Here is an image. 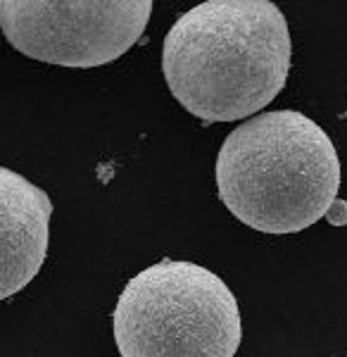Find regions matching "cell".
I'll use <instances>...</instances> for the list:
<instances>
[{
	"mask_svg": "<svg viewBox=\"0 0 347 357\" xmlns=\"http://www.w3.org/2000/svg\"><path fill=\"white\" fill-rule=\"evenodd\" d=\"M153 0H0V26L15 50L57 67L114 62L143 36Z\"/></svg>",
	"mask_w": 347,
	"mask_h": 357,
	"instance_id": "obj_4",
	"label": "cell"
},
{
	"mask_svg": "<svg viewBox=\"0 0 347 357\" xmlns=\"http://www.w3.org/2000/svg\"><path fill=\"white\" fill-rule=\"evenodd\" d=\"M340 176L333 141L298 110L247 119L226 136L217 158L222 203L262 234H298L328 217Z\"/></svg>",
	"mask_w": 347,
	"mask_h": 357,
	"instance_id": "obj_2",
	"label": "cell"
},
{
	"mask_svg": "<svg viewBox=\"0 0 347 357\" xmlns=\"http://www.w3.org/2000/svg\"><path fill=\"white\" fill-rule=\"evenodd\" d=\"M291 31L271 0H207L167 31L162 72L171 96L207 124L252 119L283 91Z\"/></svg>",
	"mask_w": 347,
	"mask_h": 357,
	"instance_id": "obj_1",
	"label": "cell"
},
{
	"mask_svg": "<svg viewBox=\"0 0 347 357\" xmlns=\"http://www.w3.org/2000/svg\"><path fill=\"white\" fill-rule=\"evenodd\" d=\"M53 200L10 167L0 169V298L33 281L48 252Z\"/></svg>",
	"mask_w": 347,
	"mask_h": 357,
	"instance_id": "obj_5",
	"label": "cell"
},
{
	"mask_svg": "<svg viewBox=\"0 0 347 357\" xmlns=\"http://www.w3.org/2000/svg\"><path fill=\"white\" fill-rule=\"evenodd\" d=\"M121 357H233L242 341L233 291L188 260H160L121 291L112 312Z\"/></svg>",
	"mask_w": 347,
	"mask_h": 357,
	"instance_id": "obj_3",
	"label": "cell"
}]
</instances>
